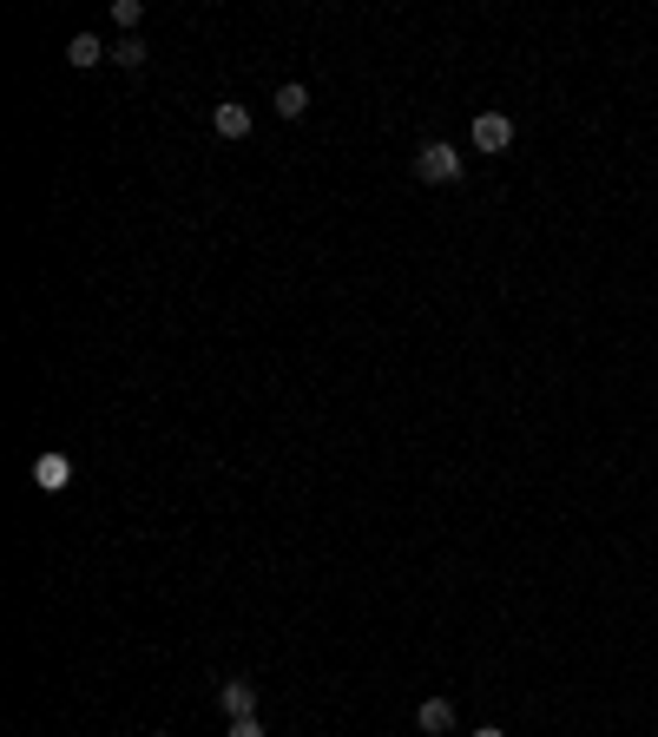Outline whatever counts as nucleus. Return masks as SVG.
Segmentation results:
<instances>
[{"mask_svg": "<svg viewBox=\"0 0 658 737\" xmlns=\"http://www.w3.org/2000/svg\"><path fill=\"white\" fill-rule=\"evenodd\" d=\"M415 178H428V185H455V178H461V145L428 139L422 152H415Z\"/></svg>", "mask_w": 658, "mask_h": 737, "instance_id": "nucleus-1", "label": "nucleus"}, {"mask_svg": "<svg viewBox=\"0 0 658 737\" xmlns=\"http://www.w3.org/2000/svg\"><path fill=\"white\" fill-rule=\"evenodd\" d=\"M218 705H224V718H257V685H251V678H224V685H218Z\"/></svg>", "mask_w": 658, "mask_h": 737, "instance_id": "nucleus-2", "label": "nucleus"}, {"mask_svg": "<svg viewBox=\"0 0 658 737\" xmlns=\"http://www.w3.org/2000/svg\"><path fill=\"white\" fill-rule=\"evenodd\" d=\"M474 145H481V152H507V145H514V119H507V112H481V119H474Z\"/></svg>", "mask_w": 658, "mask_h": 737, "instance_id": "nucleus-3", "label": "nucleus"}, {"mask_svg": "<svg viewBox=\"0 0 658 737\" xmlns=\"http://www.w3.org/2000/svg\"><path fill=\"white\" fill-rule=\"evenodd\" d=\"M211 126H218V139H251V106H237V99H218Z\"/></svg>", "mask_w": 658, "mask_h": 737, "instance_id": "nucleus-4", "label": "nucleus"}, {"mask_svg": "<svg viewBox=\"0 0 658 737\" xmlns=\"http://www.w3.org/2000/svg\"><path fill=\"white\" fill-rule=\"evenodd\" d=\"M33 481H40V494H60V487L73 481V461H66V455H40V461H33Z\"/></svg>", "mask_w": 658, "mask_h": 737, "instance_id": "nucleus-5", "label": "nucleus"}, {"mask_svg": "<svg viewBox=\"0 0 658 737\" xmlns=\"http://www.w3.org/2000/svg\"><path fill=\"white\" fill-rule=\"evenodd\" d=\"M415 724H422L428 737H448V731H455V705H448V698H428V705L415 711Z\"/></svg>", "mask_w": 658, "mask_h": 737, "instance_id": "nucleus-6", "label": "nucleus"}, {"mask_svg": "<svg viewBox=\"0 0 658 737\" xmlns=\"http://www.w3.org/2000/svg\"><path fill=\"white\" fill-rule=\"evenodd\" d=\"M99 60H112V53L99 47V33H73V40H66V66H99Z\"/></svg>", "mask_w": 658, "mask_h": 737, "instance_id": "nucleus-7", "label": "nucleus"}, {"mask_svg": "<svg viewBox=\"0 0 658 737\" xmlns=\"http://www.w3.org/2000/svg\"><path fill=\"white\" fill-rule=\"evenodd\" d=\"M270 106H277V119H303V112H310V93L290 79V86H277V99H270Z\"/></svg>", "mask_w": 658, "mask_h": 737, "instance_id": "nucleus-8", "label": "nucleus"}, {"mask_svg": "<svg viewBox=\"0 0 658 737\" xmlns=\"http://www.w3.org/2000/svg\"><path fill=\"white\" fill-rule=\"evenodd\" d=\"M112 60H119V66H132V73H139V66L152 60V53H145V40H139V33H126V40L112 47Z\"/></svg>", "mask_w": 658, "mask_h": 737, "instance_id": "nucleus-9", "label": "nucleus"}, {"mask_svg": "<svg viewBox=\"0 0 658 737\" xmlns=\"http://www.w3.org/2000/svg\"><path fill=\"white\" fill-rule=\"evenodd\" d=\"M139 20H145V7H139V0H112V27L139 33Z\"/></svg>", "mask_w": 658, "mask_h": 737, "instance_id": "nucleus-10", "label": "nucleus"}, {"mask_svg": "<svg viewBox=\"0 0 658 737\" xmlns=\"http://www.w3.org/2000/svg\"><path fill=\"white\" fill-rule=\"evenodd\" d=\"M224 737H264V724H257V718H237V724H231V731H224Z\"/></svg>", "mask_w": 658, "mask_h": 737, "instance_id": "nucleus-11", "label": "nucleus"}, {"mask_svg": "<svg viewBox=\"0 0 658 737\" xmlns=\"http://www.w3.org/2000/svg\"><path fill=\"white\" fill-rule=\"evenodd\" d=\"M474 737H507V731H501V724H481V731H474Z\"/></svg>", "mask_w": 658, "mask_h": 737, "instance_id": "nucleus-12", "label": "nucleus"}, {"mask_svg": "<svg viewBox=\"0 0 658 737\" xmlns=\"http://www.w3.org/2000/svg\"><path fill=\"white\" fill-rule=\"evenodd\" d=\"M152 737H165V731H152Z\"/></svg>", "mask_w": 658, "mask_h": 737, "instance_id": "nucleus-13", "label": "nucleus"}]
</instances>
